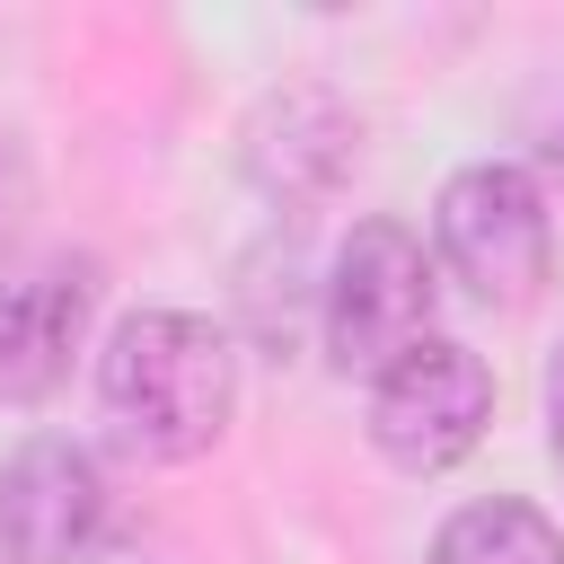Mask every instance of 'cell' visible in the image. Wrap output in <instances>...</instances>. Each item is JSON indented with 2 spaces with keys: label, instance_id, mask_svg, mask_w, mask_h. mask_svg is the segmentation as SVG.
I'll return each instance as SVG.
<instances>
[{
  "label": "cell",
  "instance_id": "3",
  "mask_svg": "<svg viewBox=\"0 0 564 564\" xmlns=\"http://www.w3.org/2000/svg\"><path fill=\"white\" fill-rule=\"evenodd\" d=\"M432 247L449 264V282L485 308H529L555 273V212L538 194L529 167L511 159H476L441 185L432 203Z\"/></svg>",
  "mask_w": 564,
  "mask_h": 564
},
{
  "label": "cell",
  "instance_id": "6",
  "mask_svg": "<svg viewBox=\"0 0 564 564\" xmlns=\"http://www.w3.org/2000/svg\"><path fill=\"white\" fill-rule=\"evenodd\" d=\"M238 167L273 203H326L361 167V106L317 88V79H291V88L256 97V115L238 132Z\"/></svg>",
  "mask_w": 564,
  "mask_h": 564
},
{
  "label": "cell",
  "instance_id": "8",
  "mask_svg": "<svg viewBox=\"0 0 564 564\" xmlns=\"http://www.w3.org/2000/svg\"><path fill=\"white\" fill-rule=\"evenodd\" d=\"M432 564H564V529L538 502L494 494V502H467V511L441 520Z\"/></svg>",
  "mask_w": 564,
  "mask_h": 564
},
{
  "label": "cell",
  "instance_id": "5",
  "mask_svg": "<svg viewBox=\"0 0 564 564\" xmlns=\"http://www.w3.org/2000/svg\"><path fill=\"white\" fill-rule=\"evenodd\" d=\"M115 529L106 467L79 441H18L0 467V564H88Z\"/></svg>",
  "mask_w": 564,
  "mask_h": 564
},
{
  "label": "cell",
  "instance_id": "10",
  "mask_svg": "<svg viewBox=\"0 0 564 564\" xmlns=\"http://www.w3.org/2000/svg\"><path fill=\"white\" fill-rule=\"evenodd\" d=\"M546 449H555V467H564V344H555V361H546Z\"/></svg>",
  "mask_w": 564,
  "mask_h": 564
},
{
  "label": "cell",
  "instance_id": "7",
  "mask_svg": "<svg viewBox=\"0 0 564 564\" xmlns=\"http://www.w3.org/2000/svg\"><path fill=\"white\" fill-rule=\"evenodd\" d=\"M97 308V264H35L0 282V405H44L88 335Z\"/></svg>",
  "mask_w": 564,
  "mask_h": 564
},
{
  "label": "cell",
  "instance_id": "1",
  "mask_svg": "<svg viewBox=\"0 0 564 564\" xmlns=\"http://www.w3.org/2000/svg\"><path fill=\"white\" fill-rule=\"evenodd\" d=\"M97 405L132 458L185 467L238 414V344L194 308H132L97 352Z\"/></svg>",
  "mask_w": 564,
  "mask_h": 564
},
{
  "label": "cell",
  "instance_id": "2",
  "mask_svg": "<svg viewBox=\"0 0 564 564\" xmlns=\"http://www.w3.org/2000/svg\"><path fill=\"white\" fill-rule=\"evenodd\" d=\"M441 308V273L423 256V238L388 212L352 220V238L335 247V273H326V300H317V335H326V361L344 379H388L414 344H432Z\"/></svg>",
  "mask_w": 564,
  "mask_h": 564
},
{
  "label": "cell",
  "instance_id": "4",
  "mask_svg": "<svg viewBox=\"0 0 564 564\" xmlns=\"http://www.w3.org/2000/svg\"><path fill=\"white\" fill-rule=\"evenodd\" d=\"M494 423V370L485 352H467L458 335L414 344L388 379H370V441L388 467L405 476H441L458 467Z\"/></svg>",
  "mask_w": 564,
  "mask_h": 564
},
{
  "label": "cell",
  "instance_id": "9",
  "mask_svg": "<svg viewBox=\"0 0 564 564\" xmlns=\"http://www.w3.org/2000/svg\"><path fill=\"white\" fill-rule=\"evenodd\" d=\"M26 212H35V176H26V150L0 132V247L26 229Z\"/></svg>",
  "mask_w": 564,
  "mask_h": 564
}]
</instances>
